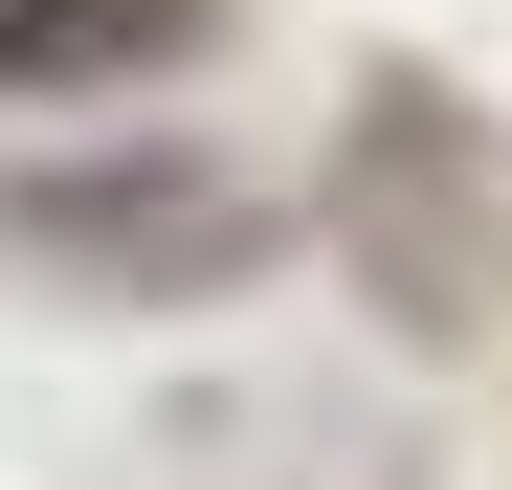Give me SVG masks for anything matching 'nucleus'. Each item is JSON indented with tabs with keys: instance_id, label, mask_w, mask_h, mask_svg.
Returning a JSON list of instances; mask_svg holds the SVG:
<instances>
[{
	"instance_id": "obj_1",
	"label": "nucleus",
	"mask_w": 512,
	"mask_h": 490,
	"mask_svg": "<svg viewBox=\"0 0 512 490\" xmlns=\"http://www.w3.org/2000/svg\"><path fill=\"white\" fill-rule=\"evenodd\" d=\"M179 0H23L0 23V90H45V67H112V45H156Z\"/></svg>"
}]
</instances>
